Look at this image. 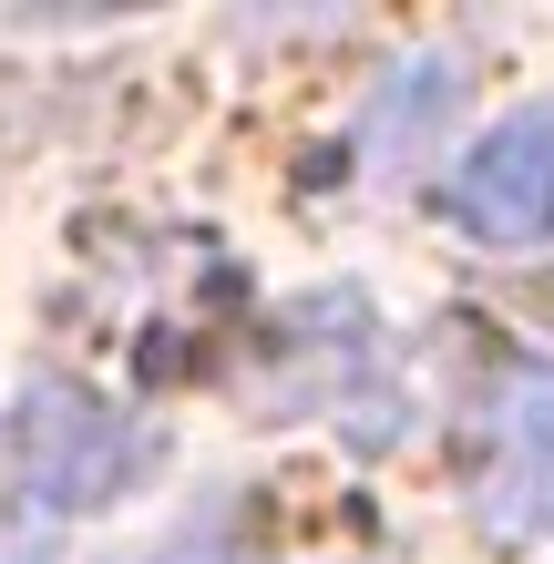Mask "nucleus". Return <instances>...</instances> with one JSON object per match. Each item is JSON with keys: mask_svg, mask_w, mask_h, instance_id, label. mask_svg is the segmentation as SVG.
<instances>
[{"mask_svg": "<svg viewBox=\"0 0 554 564\" xmlns=\"http://www.w3.org/2000/svg\"><path fill=\"white\" fill-rule=\"evenodd\" d=\"M11 452H21V523L42 513V534L62 513L104 503V492H123L154 462V431H134L123 411H104L93 390L73 380H31L21 411H11Z\"/></svg>", "mask_w": 554, "mask_h": 564, "instance_id": "obj_1", "label": "nucleus"}, {"mask_svg": "<svg viewBox=\"0 0 554 564\" xmlns=\"http://www.w3.org/2000/svg\"><path fill=\"white\" fill-rule=\"evenodd\" d=\"M442 206H452V226H463L472 247H493V257L544 247L554 237V104L503 113L493 134L452 164Z\"/></svg>", "mask_w": 554, "mask_h": 564, "instance_id": "obj_2", "label": "nucleus"}, {"mask_svg": "<svg viewBox=\"0 0 554 564\" xmlns=\"http://www.w3.org/2000/svg\"><path fill=\"white\" fill-rule=\"evenodd\" d=\"M493 523L554 534V359H513L493 380Z\"/></svg>", "mask_w": 554, "mask_h": 564, "instance_id": "obj_3", "label": "nucleus"}, {"mask_svg": "<svg viewBox=\"0 0 554 564\" xmlns=\"http://www.w3.org/2000/svg\"><path fill=\"white\" fill-rule=\"evenodd\" d=\"M452 104H463V62H411V73L370 104V123H360V144L380 154L370 175H411V154H432V134L452 123Z\"/></svg>", "mask_w": 554, "mask_h": 564, "instance_id": "obj_4", "label": "nucleus"}]
</instances>
